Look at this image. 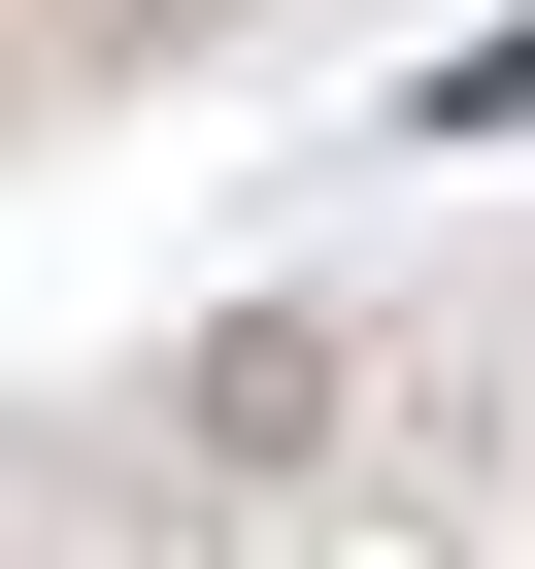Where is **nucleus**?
<instances>
[{"instance_id": "nucleus-2", "label": "nucleus", "mask_w": 535, "mask_h": 569, "mask_svg": "<svg viewBox=\"0 0 535 569\" xmlns=\"http://www.w3.org/2000/svg\"><path fill=\"white\" fill-rule=\"evenodd\" d=\"M101 34H201V0H101Z\"/></svg>"}, {"instance_id": "nucleus-1", "label": "nucleus", "mask_w": 535, "mask_h": 569, "mask_svg": "<svg viewBox=\"0 0 535 569\" xmlns=\"http://www.w3.org/2000/svg\"><path fill=\"white\" fill-rule=\"evenodd\" d=\"M335 402H369L335 336H201V402H168V436H201L234 502H302V469H335Z\"/></svg>"}]
</instances>
